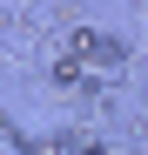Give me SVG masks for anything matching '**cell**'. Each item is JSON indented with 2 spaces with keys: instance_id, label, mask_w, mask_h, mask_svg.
I'll use <instances>...</instances> for the list:
<instances>
[{
  "instance_id": "cell-1",
  "label": "cell",
  "mask_w": 148,
  "mask_h": 155,
  "mask_svg": "<svg viewBox=\"0 0 148 155\" xmlns=\"http://www.w3.org/2000/svg\"><path fill=\"white\" fill-rule=\"evenodd\" d=\"M121 61H128V47H121L114 34H101V27H81V34H67L61 61H54V81L81 88V94H101L114 74H121Z\"/></svg>"
}]
</instances>
